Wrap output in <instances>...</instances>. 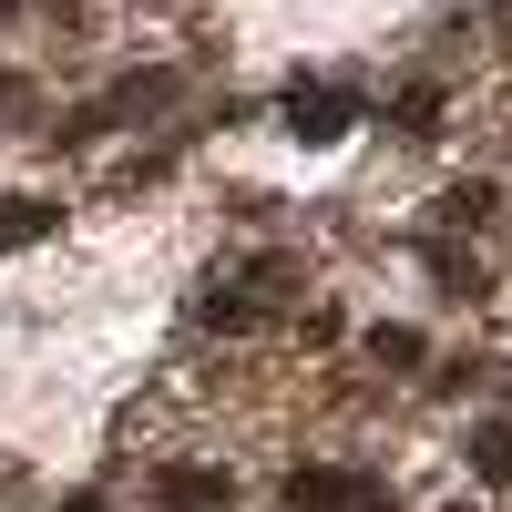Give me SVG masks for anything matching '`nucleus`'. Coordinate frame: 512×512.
Here are the masks:
<instances>
[{
	"instance_id": "obj_1",
	"label": "nucleus",
	"mask_w": 512,
	"mask_h": 512,
	"mask_svg": "<svg viewBox=\"0 0 512 512\" xmlns=\"http://www.w3.org/2000/svg\"><path fill=\"white\" fill-rule=\"evenodd\" d=\"M287 502L297 512H390V482H379V472H338V461H297Z\"/></svg>"
},
{
	"instance_id": "obj_2",
	"label": "nucleus",
	"mask_w": 512,
	"mask_h": 512,
	"mask_svg": "<svg viewBox=\"0 0 512 512\" xmlns=\"http://www.w3.org/2000/svg\"><path fill=\"white\" fill-rule=\"evenodd\" d=\"M349 123H359V93H349V82H297V93H287V134H297V144H338Z\"/></svg>"
},
{
	"instance_id": "obj_12",
	"label": "nucleus",
	"mask_w": 512,
	"mask_h": 512,
	"mask_svg": "<svg viewBox=\"0 0 512 512\" xmlns=\"http://www.w3.org/2000/svg\"><path fill=\"white\" fill-rule=\"evenodd\" d=\"M0 11H11V0H0Z\"/></svg>"
},
{
	"instance_id": "obj_3",
	"label": "nucleus",
	"mask_w": 512,
	"mask_h": 512,
	"mask_svg": "<svg viewBox=\"0 0 512 512\" xmlns=\"http://www.w3.org/2000/svg\"><path fill=\"white\" fill-rule=\"evenodd\" d=\"M154 502H164V512H226V502H236V482L216 472V461H175V472L154 482Z\"/></svg>"
},
{
	"instance_id": "obj_10",
	"label": "nucleus",
	"mask_w": 512,
	"mask_h": 512,
	"mask_svg": "<svg viewBox=\"0 0 512 512\" xmlns=\"http://www.w3.org/2000/svg\"><path fill=\"white\" fill-rule=\"evenodd\" d=\"M62 512H103V492H72V502H62Z\"/></svg>"
},
{
	"instance_id": "obj_11",
	"label": "nucleus",
	"mask_w": 512,
	"mask_h": 512,
	"mask_svg": "<svg viewBox=\"0 0 512 512\" xmlns=\"http://www.w3.org/2000/svg\"><path fill=\"white\" fill-rule=\"evenodd\" d=\"M0 103H11V72H0Z\"/></svg>"
},
{
	"instance_id": "obj_9",
	"label": "nucleus",
	"mask_w": 512,
	"mask_h": 512,
	"mask_svg": "<svg viewBox=\"0 0 512 512\" xmlns=\"http://www.w3.org/2000/svg\"><path fill=\"white\" fill-rule=\"evenodd\" d=\"M431 277H441V287H461V297L482 287V277H472V256H461V246H431Z\"/></svg>"
},
{
	"instance_id": "obj_14",
	"label": "nucleus",
	"mask_w": 512,
	"mask_h": 512,
	"mask_svg": "<svg viewBox=\"0 0 512 512\" xmlns=\"http://www.w3.org/2000/svg\"><path fill=\"white\" fill-rule=\"evenodd\" d=\"M502 11H512V0H502Z\"/></svg>"
},
{
	"instance_id": "obj_6",
	"label": "nucleus",
	"mask_w": 512,
	"mask_h": 512,
	"mask_svg": "<svg viewBox=\"0 0 512 512\" xmlns=\"http://www.w3.org/2000/svg\"><path fill=\"white\" fill-rule=\"evenodd\" d=\"M369 359H379V369H410V359H420V328H390V318H379V328H369Z\"/></svg>"
},
{
	"instance_id": "obj_5",
	"label": "nucleus",
	"mask_w": 512,
	"mask_h": 512,
	"mask_svg": "<svg viewBox=\"0 0 512 512\" xmlns=\"http://www.w3.org/2000/svg\"><path fill=\"white\" fill-rule=\"evenodd\" d=\"M62 226V205H41V195H21L11 216H0V246H31V236H52Z\"/></svg>"
},
{
	"instance_id": "obj_13",
	"label": "nucleus",
	"mask_w": 512,
	"mask_h": 512,
	"mask_svg": "<svg viewBox=\"0 0 512 512\" xmlns=\"http://www.w3.org/2000/svg\"><path fill=\"white\" fill-rule=\"evenodd\" d=\"M461 512H472V502H461Z\"/></svg>"
},
{
	"instance_id": "obj_7",
	"label": "nucleus",
	"mask_w": 512,
	"mask_h": 512,
	"mask_svg": "<svg viewBox=\"0 0 512 512\" xmlns=\"http://www.w3.org/2000/svg\"><path fill=\"white\" fill-rule=\"evenodd\" d=\"M431 123H441V82H410L400 93V134H431Z\"/></svg>"
},
{
	"instance_id": "obj_4",
	"label": "nucleus",
	"mask_w": 512,
	"mask_h": 512,
	"mask_svg": "<svg viewBox=\"0 0 512 512\" xmlns=\"http://www.w3.org/2000/svg\"><path fill=\"white\" fill-rule=\"evenodd\" d=\"M472 472L482 482H512V420H482V431H472Z\"/></svg>"
},
{
	"instance_id": "obj_8",
	"label": "nucleus",
	"mask_w": 512,
	"mask_h": 512,
	"mask_svg": "<svg viewBox=\"0 0 512 512\" xmlns=\"http://www.w3.org/2000/svg\"><path fill=\"white\" fill-rule=\"evenodd\" d=\"M492 205H502V195H492V185L472 175V185H451V205H441V216H451V226H482V216H492Z\"/></svg>"
}]
</instances>
